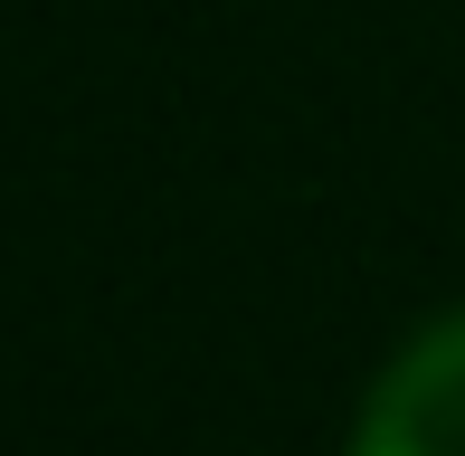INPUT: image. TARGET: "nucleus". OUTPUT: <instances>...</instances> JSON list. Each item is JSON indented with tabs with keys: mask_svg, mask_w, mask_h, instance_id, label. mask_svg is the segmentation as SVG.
I'll use <instances>...</instances> for the list:
<instances>
[{
	"mask_svg": "<svg viewBox=\"0 0 465 456\" xmlns=\"http://www.w3.org/2000/svg\"><path fill=\"white\" fill-rule=\"evenodd\" d=\"M342 456H465V304L428 314L380 362Z\"/></svg>",
	"mask_w": 465,
	"mask_h": 456,
	"instance_id": "f257e3e1",
	"label": "nucleus"
}]
</instances>
